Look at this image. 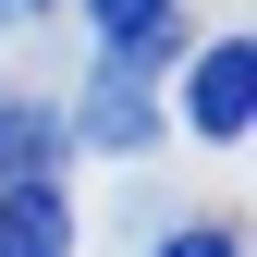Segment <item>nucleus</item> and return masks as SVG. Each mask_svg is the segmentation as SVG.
<instances>
[{
  "label": "nucleus",
  "mask_w": 257,
  "mask_h": 257,
  "mask_svg": "<svg viewBox=\"0 0 257 257\" xmlns=\"http://www.w3.org/2000/svg\"><path fill=\"white\" fill-rule=\"evenodd\" d=\"M0 257H74V196H61L49 172L0 184Z\"/></svg>",
  "instance_id": "3"
},
{
  "label": "nucleus",
  "mask_w": 257,
  "mask_h": 257,
  "mask_svg": "<svg viewBox=\"0 0 257 257\" xmlns=\"http://www.w3.org/2000/svg\"><path fill=\"white\" fill-rule=\"evenodd\" d=\"M159 257H245V245L220 233V220H196V233H172V245H159Z\"/></svg>",
  "instance_id": "6"
},
{
  "label": "nucleus",
  "mask_w": 257,
  "mask_h": 257,
  "mask_svg": "<svg viewBox=\"0 0 257 257\" xmlns=\"http://www.w3.org/2000/svg\"><path fill=\"white\" fill-rule=\"evenodd\" d=\"M74 13L98 25V49L147 61V74H172V49H184V13H172V0H74Z\"/></svg>",
  "instance_id": "4"
},
{
  "label": "nucleus",
  "mask_w": 257,
  "mask_h": 257,
  "mask_svg": "<svg viewBox=\"0 0 257 257\" xmlns=\"http://www.w3.org/2000/svg\"><path fill=\"white\" fill-rule=\"evenodd\" d=\"M25 13H49V0H0V25H25Z\"/></svg>",
  "instance_id": "7"
},
{
  "label": "nucleus",
  "mask_w": 257,
  "mask_h": 257,
  "mask_svg": "<svg viewBox=\"0 0 257 257\" xmlns=\"http://www.w3.org/2000/svg\"><path fill=\"white\" fill-rule=\"evenodd\" d=\"M147 61H122V49H98V74L74 86V110H61V147H98V159H147L159 147V98H147Z\"/></svg>",
  "instance_id": "1"
},
{
  "label": "nucleus",
  "mask_w": 257,
  "mask_h": 257,
  "mask_svg": "<svg viewBox=\"0 0 257 257\" xmlns=\"http://www.w3.org/2000/svg\"><path fill=\"white\" fill-rule=\"evenodd\" d=\"M49 147H61V110H13V98H0V184L49 172Z\"/></svg>",
  "instance_id": "5"
},
{
  "label": "nucleus",
  "mask_w": 257,
  "mask_h": 257,
  "mask_svg": "<svg viewBox=\"0 0 257 257\" xmlns=\"http://www.w3.org/2000/svg\"><path fill=\"white\" fill-rule=\"evenodd\" d=\"M184 122H196L208 147H233L245 122H257V49H245V37L196 49V86H184Z\"/></svg>",
  "instance_id": "2"
}]
</instances>
